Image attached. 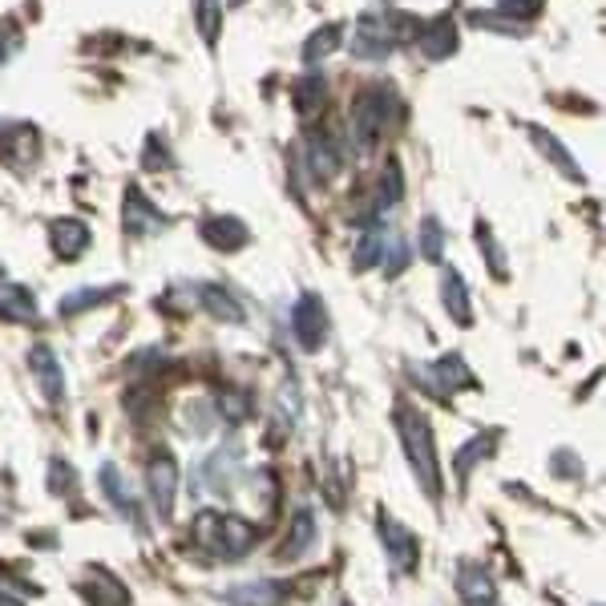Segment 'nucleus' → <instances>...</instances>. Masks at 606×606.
Returning <instances> with one entry per match:
<instances>
[{"mask_svg": "<svg viewBox=\"0 0 606 606\" xmlns=\"http://www.w3.org/2000/svg\"><path fill=\"white\" fill-rule=\"evenodd\" d=\"M417 21L405 13H364L353 25V37H348V49L360 61H388L393 49L400 41H409V33L417 37Z\"/></svg>", "mask_w": 606, "mask_h": 606, "instance_id": "nucleus-1", "label": "nucleus"}, {"mask_svg": "<svg viewBox=\"0 0 606 606\" xmlns=\"http://www.w3.org/2000/svg\"><path fill=\"white\" fill-rule=\"evenodd\" d=\"M393 421H396V429H400L405 453H409V461H412V473L421 478L424 494L437 497L441 494V466H437V449H433V433H429V421H424L417 409H409V405H400Z\"/></svg>", "mask_w": 606, "mask_h": 606, "instance_id": "nucleus-2", "label": "nucleus"}, {"mask_svg": "<svg viewBox=\"0 0 606 606\" xmlns=\"http://www.w3.org/2000/svg\"><path fill=\"white\" fill-rule=\"evenodd\" d=\"M195 546L211 558H243L255 546V525L235 518V514H198Z\"/></svg>", "mask_w": 606, "mask_h": 606, "instance_id": "nucleus-3", "label": "nucleus"}, {"mask_svg": "<svg viewBox=\"0 0 606 606\" xmlns=\"http://www.w3.org/2000/svg\"><path fill=\"white\" fill-rule=\"evenodd\" d=\"M393 89H384V85H368L364 94L353 101V118H348V126H353V141L360 154H368L376 141H381L384 126H388V118H393Z\"/></svg>", "mask_w": 606, "mask_h": 606, "instance_id": "nucleus-4", "label": "nucleus"}, {"mask_svg": "<svg viewBox=\"0 0 606 606\" xmlns=\"http://www.w3.org/2000/svg\"><path fill=\"white\" fill-rule=\"evenodd\" d=\"M292 336H296V344L304 353H320V348H324V339H327L324 299L304 292V296L292 304Z\"/></svg>", "mask_w": 606, "mask_h": 606, "instance_id": "nucleus-5", "label": "nucleus"}, {"mask_svg": "<svg viewBox=\"0 0 606 606\" xmlns=\"http://www.w3.org/2000/svg\"><path fill=\"white\" fill-rule=\"evenodd\" d=\"M376 534H381V546L388 551V562H393L396 574H409V570H417L421 546H417V537L396 522L393 514H384V509L376 514Z\"/></svg>", "mask_w": 606, "mask_h": 606, "instance_id": "nucleus-6", "label": "nucleus"}, {"mask_svg": "<svg viewBox=\"0 0 606 606\" xmlns=\"http://www.w3.org/2000/svg\"><path fill=\"white\" fill-rule=\"evenodd\" d=\"M122 226H126V235H134V239H141V235H158V231L166 226V214L158 211L138 186H129L126 202H122Z\"/></svg>", "mask_w": 606, "mask_h": 606, "instance_id": "nucleus-7", "label": "nucleus"}, {"mask_svg": "<svg viewBox=\"0 0 606 606\" xmlns=\"http://www.w3.org/2000/svg\"><path fill=\"white\" fill-rule=\"evenodd\" d=\"M146 481H150V502H154L158 518H170L174 514V494H178V466H174V457L166 449L154 453Z\"/></svg>", "mask_w": 606, "mask_h": 606, "instance_id": "nucleus-8", "label": "nucleus"}, {"mask_svg": "<svg viewBox=\"0 0 606 606\" xmlns=\"http://www.w3.org/2000/svg\"><path fill=\"white\" fill-rule=\"evenodd\" d=\"M304 154H308V170L316 183H332L339 170H344V150H339V141L324 129H316L304 146Z\"/></svg>", "mask_w": 606, "mask_h": 606, "instance_id": "nucleus-9", "label": "nucleus"}, {"mask_svg": "<svg viewBox=\"0 0 606 606\" xmlns=\"http://www.w3.org/2000/svg\"><path fill=\"white\" fill-rule=\"evenodd\" d=\"M424 381H429V388L433 393H461V388H478V376L466 368V360L461 356H441L437 364H429L424 368Z\"/></svg>", "mask_w": 606, "mask_h": 606, "instance_id": "nucleus-10", "label": "nucleus"}, {"mask_svg": "<svg viewBox=\"0 0 606 606\" xmlns=\"http://www.w3.org/2000/svg\"><path fill=\"white\" fill-rule=\"evenodd\" d=\"M28 368H33V376L41 384V393L49 405H61V396H65V376H61V364H57V356L49 344H33L28 348Z\"/></svg>", "mask_w": 606, "mask_h": 606, "instance_id": "nucleus-11", "label": "nucleus"}, {"mask_svg": "<svg viewBox=\"0 0 606 606\" xmlns=\"http://www.w3.org/2000/svg\"><path fill=\"white\" fill-rule=\"evenodd\" d=\"M417 45H421V53L429 61H445V57L457 53V25H453V16L441 13L429 25L417 28Z\"/></svg>", "mask_w": 606, "mask_h": 606, "instance_id": "nucleus-12", "label": "nucleus"}, {"mask_svg": "<svg viewBox=\"0 0 606 606\" xmlns=\"http://www.w3.org/2000/svg\"><path fill=\"white\" fill-rule=\"evenodd\" d=\"M283 598H287V586H283V582H271V579L243 582V586L223 591L226 606H283Z\"/></svg>", "mask_w": 606, "mask_h": 606, "instance_id": "nucleus-13", "label": "nucleus"}, {"mask_svg": "<svg viewBox=\"0 0 606 606\" xmlns=\"http://www.w3.org/2000/svg\"><path fill=\"white\" fill-rule=\"evenodd\" d=\"M457 594H461L469 606H494V598H497L494 579H490V574H485L478 562H461V566H457Z\"/></svg>", "mask_w": 606, "mask_h": 606, "instance_id": "nucleus-14", "label": "nucleus"}, {"mask_svg": "<svg viewBox=\"0 0 606 606\" xmlns=\"http://www.w3.org/2000/svg\"><path fill=\"white\" fill-rule=\"evenodd\" d=\"M202 239L211 243V247H219V251H239V247H247L251 231L239 219H231V214H214V219L202 223Z\"/></svg>", "mask_w": 606, "mask_h": 606, "instance_id": "nucleus-15", "label": "nucleus"}, {"mask_svg": "<svg viewBox=\"0 0 606 606\" xmlns=\"http://www.w3.org/2000/svg\"><path fill=\"white\" fill-rule=\"evenodd\" d=\"M441 296H445V311H449L457 324L461 327L473 324V308H469L466 280H461V271L457 268H445V275H441Z\"/></svg>", "mask_w": 606, "mask_h": 606, "instance_id": "nucleus-16", "label": "nucleus"}, {"mask_svg": "<svg viewBox=\"0 0 606 606\" xmlns=\"http://www.w3.org/2000/svg\"><path fill=\"white\" fill-rule=\"evenodd\" d=\"M239 461H243L239 445H226L223 453H214L211 461H207V469H202V478H207V485H211L214 494H226V490L235 485V473H239Z\"/></svg>", "mask_w": 606, "mask_h": 606, "instance_id": "nucleus-17", "label": "nucleus"}, {"mask_svg": "<svg viewBox=\"0 0 606 606\" xmlns=\"http://www.w3.org/2000/svg\"><path fill=\"white\" fill-rule=\"evenodd\" d=\"M89 247V226L82 219H57L53 223V251L61 259H77Z\"/></svg>", "mask_w": 606, "mask_h": 606, "instance_id": "nucleus-18", "label": "nucleus"}, {"mask_svg": "<svg viewBox=\"0 0 606 606\" xmlns=\"http://www.w3.org/2000/svg\"><path fill=\"white\" fill-rule=\"evenodd\" d=\"M98 481H101V494L110 497V506L118 509V514H126L129 522H138V502H134V494H129V485H126V478H122V469L106 466Z\"/></svg>", "mask_w": 606, "mask_h": 606, "instance_id": "nucleus-19", "label": "nucleus"}, {"mask_svg": "<svg viewBox=\"0 0 606 606\" xmlns=\"http://www.w3.org/2000/svg\"><path fill=\"white\" fill-rule=\"evenodd\" d=\"M530 134H534L537 150H542V154L551 158V162H554V166H558V170H562L566 178H574V183H582V166H579V162H574V154H570V150H566L562 141L554 138L551 129L534 126V129H530Z\"/></svg>", "mask_w": 606, "mask_h": 606, "instance_id": "nucleus-20", "label": "nucleus"}, {"mask_svg": "<svg viewBox=\"0 0 606 606\" xmlns=\"http://www.w3.org/2000/svg\"><path fill=\"white\" fill-rule=\"evenodd\" d=\"M292 101H296L299 118H311V113L324 106V77H320L316 70L296 77V85H292Z\"/></svg>", "mask_w": 606, "mask_h": 606, "instance_id": "nucleus-21", "label": "nucleus"}, {"mask_svg": "<svg viewBox=\"0 0 606 606\" xmlns=\"http://www.w3.org/2000/svg\"><path fill=\"white\" fill-rule=\"evenodd\" d=\"M388 226H368L364 235L356 239V251H353V263H356V271H368V268H376L381 263V255H384V243H388Z\"/></svg>", "mask_w": 606, "mask_h": 606, "instance_id": "nucleus-22", "label": "nucleus"}, {"mask_svg": "<svg viewBox=\"0 0 606 606\" xmlns=\"http://www.w3.org/2000/svg\"><path fill=\"white\" fill-rule=\"evenodd\" d=\"M311 542H316V518H311V509H299L296 522H292V534L283 537L280 558L283 562H292V558H299V554L308 551Z\"/></svg>", "mask_w": 606, "mask_h": 606, "instance_id": "nucleus-23", "label": "nucleus"}, {"mask_svg": "<svg viewBox=\"0 0 606 606\" xmlns=\"http://www.w3.org/2000/svg\"><path fill=\"white\" fill-rule=\"evenodd\" d=\"M198 299L207 304V311H211V316H219V320H226V324H239V320H243V308L235 304V296H231V292H223L219 283L198 287Z\"/></svg>", "mask_w": 606, "mask_h": 606, "instance_id": "nucleus-24", "label": "nucleus"}, {"mask_svg": "<svg viewBox=\"0 0 606 606\" xmlns=\"http://www.w3.org/2000/svg\"><path fill=\"white\" fill-rule=\"evenodd\" d=\"M339 45H344V25H336V21H332V25L316 28V33L308 37V45H304V61H308V65H316V61H324L332 49H339Z\"/></svg>", "mask_w": 606, "mask_h": 606, "instance_id": "nucleus-25", "label": "nucleus"}, {"mask_svg": "<svg viewBox=\"0 0 606 606\" xmlns=\"http://www.w3.org/2000/svg\"><path fill=\"white\" fill-rule=\"evenodd\" d=\"M195 25L207 45L219 41V33H223V0H195Z\"/></svg>", "mask_w": 606, "mask_h": 606, "instance_id": "nucleus-26", "label": "nucleus"}, {"mask_svg": "<svg viewBox=\"0 0 606 606\" xmlns=\"http://www.w3.org/2000/svg\"><path fill=\"white\" fill-rule=\"evenodd\" d=\"M0 316H9V320H33L37 316L33 292H25V287H4L0 292Z\"/></svg>", "mask_w": 606, "mask_h": 606, "instance_id": "nucleus-27", "label": "nucleus"}, {"mask_svg": "<svg viewBox=\"0 0 606 606\" xmlns=\"http://www.w3.org/2000/svg\"><path fill=\"white\" fill-rule=\"evenodd\" d=\"M400 195H405V178H400V166L396 162H388L381 174V186H376V211H393L396 202H400Z\"/></svg>", "mask_w": 606, "mask_h": 606, "instance_id": "nucleus-28", "label": "nucleus"}, {"mask_svg": "<svg viewBox=\"0 0 606 606\" xmlns=\"http://www.w3.org/2000/svg\"><path fill=\"white\" fill-rule=\"evenodd\" d=\"M118 296V287H82V292H73V296L61 299V316H77V311L94 308L101 299Z\"/></svg>", "mask_w": 606, "mask_h": 606, "instance_id": "nucleus-29", "label": "nucleus"}, {"mask_svg": "<svg viewBox=\"0 0 606 606\" xmlns=\"http://www.w3.org/2000/svg\"><path fill=\"white\" fill-rule=\"evenodd\" d=\"M542 4H546V0H497L494 13L514 21V25H530V21L542 13Z\"/></svg>", "mask_w": 606, "mask_h": 606, "instance_id": "nucleus-30", "label": "nucleus"}, {"mask_svg": "<svg viewBox=\"0 0 606 606\" xmlns=\"http://www.w3.org/2000/svg\"><path fill=\"white\" fill-rule=\"evenodd\" d=\"M421 255L429 259V263H441V247H445V231H441V223L433 219V214H424V223H421Z\"/></svg>", "mask_w": 606, "mask_h": 606, "instance_id": "nucleus-31", "label": "nucleus"}, {"mask_svg": "<svg viewBox=\"0 0 606 606\" xmlns=\"http://www.w3.org/2000/svg\"><path fill=\"white\" fill-rule=\"evenodd\" d=\"M405 263H409V243H405L393 231V235H388V243H384L381 268L388 271V275H400V271H405Z\"/></svg>", "mask_w": 606, "mask_h": 606, "instance_id": "nucleus-32", "label": "nucleus"}, {"mask_svg": "<svg viewBox=\"0 0 606 606\" xmlns=\"http://www.w3.org/2000/svg\"><path fill=\"white\" fill-rule=\"evenodd\" d=\"M478 247L485 251V259H490V271H494L497 280H506V255H502V247L494 243V235H490V226L478 223Z\"/></svg>", "mask_w": 606, "mask_h": 606, "instance_id": "nucleus-33", "label": "nucleus"}, {"mask_svg": "<svg viewBox=\"0 0 606 606\" xmlns=\"http://www.w3.org/2000/svg\"><path fill=\"white\" fill-rule=\"evenodd\" d=\"M490 449H494V437H485V441L473 437V441H469L466 449L457 453V478L466 481V478H469V469H473V461H478V457H485Z\"/></svg>", "mask_w": 606, "mask_h": 606, "instance_id": "nucleus-34", "label": "nucleus"}, {"mask_svg": "<svg viewBox=\"0 0 606 606\" xmlns=\"http://www.w3.org/2000/svg\"><path fill=\"white\" fill-rule=\"evenodd\" d=\"M219 412H223L231 424H239V421H247L251 405H247V396H243V393H226L223 400H219Z\"/></svg>", "mask_w": 606, "mask_h": 606, "instance_id": "nucleus-35", "label": "nucleus"}, {"mask_svg": "<svg viewBox=\"0 0 606 606\" xmlns=\"http://www.w3.org/2000/svg\"><path fill=\"white\" fill-rule=\"evenodd\" d=\"M49 485H53V490H73V485H77L70 461H53V478H49Z\"/></svg>", "mask_w": 606, "mask_h": 606, "instance_id": "nucleus-36", "label": "nucleus"}, {"mask_svg": "<svg viewBox=\"0 0 606 606\" xmlns=\"http://www.w3.org/2000/svg\"><path fill=\"white\" fill-rule=\"evenodd\" d=\"M0 606H21V603H13V598H4V594H0Z\"/></svg>", "mask_w": 606, "mask_h": 606, "instance_id": "nucleus-37", "label": "nucleus"}, {"mask_svg": "<svg viewBox=\"0 0 606 606\" xmlns=\"http://www.w3.org/2000/svg\"><path fill=\"white\" fill-rule=\"evenodd\" d=\"M226 4H243V0H226Z\"/></svg>", "mask_w": 606, "mask_h": 606, "instance_id": "nucleus-38", "label": "nucleus"}]
</instances>
